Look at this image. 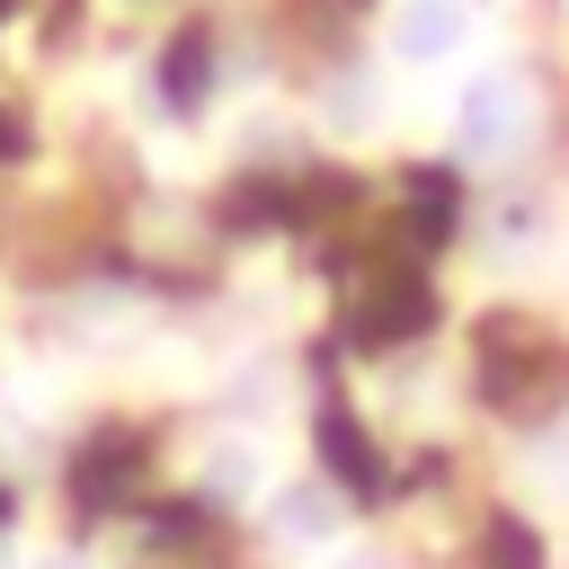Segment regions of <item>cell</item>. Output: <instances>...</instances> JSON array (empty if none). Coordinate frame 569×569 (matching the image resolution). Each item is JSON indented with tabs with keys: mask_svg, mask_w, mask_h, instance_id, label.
Returning a JSON list of instances; mask_svg holds the SVG:
<instances>
[{
	"mask_svg": "<svg viewBox=\"0 0 569 569\" xmlns=\"http://www.w3.org/2000/svg\"><path fill=\"white\" fill-rule=\"evenodd\" d=\"M525 133H533V89H525V71H480V80L462 89V107H453V151L489 169V160H516Z\"/></svg>",
	"mask_w": 569,
	"mask_h": 569,
	"instance_id": "1",
	"label": "cell"
},
{
	"mask_svg": "<svg viewBox=\"0 0 569 569\" xmlns=\"http://www.w3.org/2000/svg\"><path fill=\"white\" fill-rule=\"evenodd\" d=\"M471 44V9L462 0H400L391 9V53L409 62V71H436V62H453Z\"/></svg>",
	"mask_w": 569,
	"mask_h": 569,
	"instance_id": "2",
	"label": "cell"
},
{
	"mask_svg": "<svg viewBox=\"0 0 569 569\" xmlns=\"http://www.w3.org/2000/svg\"><path fill=\"white\" fill-rule=\"evenodd\" d=\"M329 525H338V507H329V489H311V480H293V489L276 498V533H284V542H320Z\"/></svg>",
	"mask_w": 569,
	"mask_h": 569,
	"instance_id": "3",
	"label": "cell"
},
{
	"mask_svg": "<svg viewBox=\"0 0 569 569\" xmlns=\"http://www.w3.org/2000/svg\"><path fill=\"white\" fill-rule=\"evenodd\" d=\"M204 489H213L222 507H240V498L258 489V453H249V445H222V453L204 462Z\"/></svg>",
	"mask_w": 569,
	"mask_h": 569,
	"instance_id": "4",
	"label": "cell"
},
{
	"mask_svg": "<svg viewBox=\"0 0 569 569\" xmlns=\"http://www.w3.org/2000/svg\"><path fill=\"white\" fill-rule=\"evenodd\" d=\"M44 569H80V560H71V551H53V560H44Z\"/></svg>",
	"mask_w": 569,
	"mask_h": 569,
	"instance_id": "5",
	"label": "cell"
},
{
	"mask_svg": "<svg viewBox=\"0 0 569 569\" xmlns=\"http://www.w3.org/2000/svg\"><path fill=\"white\" fill-rule=\"evenodd\" d=\"M338 569H373V560H338Z\"/></svg>",
	"mask_w": 569,
	"mask_h": 569,
	"instance_id": "6",
	"label": "cell"
},
{
	"mask_svg": "<svg viewBox=\"0 0 569 569\" xmlns=\"http://www.w3.org/2000/svg\"><path fill=\"white\" fill-rule=\"evenodd\" d=\"M0 569H9V560H0Z\"/></svg>",
	"mask_w": 569,
	"mask_h": 569,
	"instance_id": "7",
	"label": "cell"
},
{
	"mask_svg": "<svg viewBox=\"0 0 569 569\" xmlns=\"http://www.w3.org/2000/svg\"><path fill=\"white\" fill-rule=\"evenodd\" d=\"M462 9H471V0H462Z\"/></svg>",
	"mask_w": 569,
	"mask_h": 569,
	"instance_id": "8",
	"label": "cell"
}]
</instances>
